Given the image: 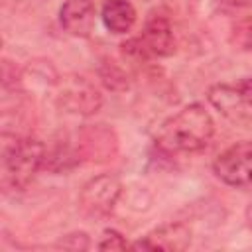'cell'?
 <instances>
[{
	"label": "cell",
	"instance_id": "7a4b0ae2",
	"mask_svg": "<svg viewBox=\"0 0 252 252\" xmlns=\"http://www.w3.org/2000/svg\"><path fill=\"white\" fill-rule=\"evenodd\" d=\"M45 146L35 138L2 134V185L4 189H26L43 167Z\"/></svg>",
	"mask_w": 252,
	"mask_h": 252
},
{
	"label": "cell",
	"instance_id": "5b68a950",
	"mask_svg": "<svg viewBox=\"0 0 252 252\" xmlns=\"http://www.w3.org/2000/svg\"><path fill=\"white\" fill-rule=\"evenodd\" d=\"M122 193V183L112 173H100L89 179L79 193V209L93 219L106 217Z\"/></svg>",
	"mask_w": 252,
	"mask_h": 252
},
{
	"label": "cell",
	"instance_id": "9c48e42d",
	"mask_svg": "<svg viewBox=\"0 0 252 252\" xmlns=\"http://www.w3.org/2000/svg\"><path fill=\"white\" fill-rule=\"evenodd\" d=\"M140 43L150 57H167L175 51V39L171 24L161 14H152L146 20L144 32L140 35Z\"/></svg>",
	"mask_w": 252,
	"mask_h": 252
},
{
	"label": "cell",
	"instance_id": "277c9868",
	"mask_svg": "<svg viewBox=\"0 0 252 252\" xmlns=\"http://www.w3.org/2000/svg\"><path fill=\"white\" fill-rule=\"evenodd\" d=\"M55 98L65 112L77 116H91L102 106L100 91L83 75L59 77L55 85Z\"/></svg>",
	"mask_w": 252,
	"mask_h": 252
},
{
	"label": "cell",
	"instance_id": "5bb4252c",
	"mask_svg": "<svg viewBox=\"0 0 252 252\" xmlns=\"http://www.w3.org/2000/svg\"><path fill=\"white\" fill-rule=\"evenodd\" d=\"M100 77H102V83L112 89V91H122L128 87V77L122 73L120 67H116L112 61L106 63L102 69H100Z\"/></svg>",
	"mask_w": 252,
	"mask_h": 252
},
{
	"label": "cell",
	"instance_id": "ac0fdd59",
	"mask_svg": "<svg viewBox=\"0 0 252 252\" xmlns=\"http://www.w3.org/2000/svg\"><path fill=\"white\" fill-rule=\"evenodd\" d=\"M246 220H248V226L252 228V205L246 209Z\"/></svg>",
	"mask_w": 252,
	"mask_h": 252
},
{
	"label": "cell",
	"instance_id": "52a82bcc",
	"mask_svg": "<svg viewBox=\"0 0 252 252\" xmlns=\"http://www.w3.org/2000/svg\"><path fill=\"white\" fill-rule=\"evenodd\" d=\"M75 148L81 159L102 163L116 156L118 138L114 130L106 124H87L79 130Z\"/></svg>",
	"mask_w": 252,
	"mask_h": 252
},
{
	"label": "cell",
	"instance_id": "2e32d148",
	"mask_svg": "<svg viewBox=\"0 0 252 252\" xmlns=\"http://www.w3.org/2000/svg\"><path fill=\"white\" fill-rule=\"evenodd\" d=\"M57 246L69 248V250H85V248H89V238L85 232H73V234L63 236Z\"/></svg>",
	"mask_w": 252,
	"mask_h": 252
},
{
	"label": "cell",
	"instance_id": "30bf717a",
	"mask_svg": "<svg viewBox=\"0 0 252 252\" xmlns=\"http://www.w3.org/2000/svg\"><path fill=\"white\" fill-rule=\"evenodd\" d=\"M61 28L75 37H89L94 26L93 0H65L59 10Z\"/></svg>",
	"mask_w": 252,
	"mask_h": 252
},
{
	"label": "cell",
	"instance_id": "e0dca14e",
	"mask_svg": "<svg viewBox=\"0 0 252 252\" xmlns=\"http://www.w3.org/2000/svg\"><path fill=\"white\" fill-rule=\"evenodd\" d=\"M222 2H228V4H234V6H250L252 0H222Z\"/></svg>",
	"mask_w": 252,
	"mask_h": 252
},
{
	"label": "cell",
	"instance_id": "9a60e30c",
	"mask_svg": "<svg viewBox=\"0 0 252 252\" xmlns=\"http://www.w3.org/2000/svg\"><path fill=\"white\" fill-rule=\"evenodd\" d=\"M126 248H130V244L116 230H104L102 240L98 242V250H126Z\"/></svg>",
	"mask_w": 252,
	"mask_h": 252
},
{
	"label": "cell",
	"instance_id": "7c38bea8",
	"mask_svg": "<svg viewBox=\"0 0 252 252\" xmlns=\"http://www.w3.org/2000/svg\"><path fill=\"white\" fill-rule=\"evenodd\" d=\"M81 161L79 154H77V148H73L71 144L67 142H57L55 146L51 148H45V161H43V167L49 169V171H67L71 169L73 165H77Z\"/></svg>",
	"mask_w": 252,
	"mask_h": 252
},
{
	"label": "cell",
	"instance_id": "4fadbf2b",
	"mask_svg": "<svg viewBox=\"0 0 252 252\" xmlns=\"http://www.w3.org/2000/svg\"><path fill=\"white\" fill-rule=\"evenodd\" d=\"M230 43L240 51H252V16L240 18L232 24Z\"/></svg>",
	"mask_w": 252,
	"mask_h": 252
},
{
	"label": "cell",
	"instance_id": "3957f363",
	"mask_svg": "<svg viewBox=\"0 0 252 252\" xmlns=\"http://www.w3.org/2000/svg\"><path fill=\"white\" fill-rule=\"evenodd\" d=\"M207 98L228 122L252 130V79L213 85L207 91Z\"/></svg>",
	"mask_w": 252,
	"mask_h": 252
},
{
	"label": "cell",
	"instance_id": "8fae6325",
	"mask_svg": "<svg viewBox=\"0 0 252 252\" xmlns=\"http://www.w3.org/2000/svg\"><path fill=\"white\" fill-rule=\"evenodd\" d=\"M100 18L110 33H126L136 24V10L128 0H106Z\"/></svg>",
	"mask_w": 252,
	"mask_h": 252
},
{
	"label": "cell",
	"instance_id": "ba28073f",
	"mask_svg": "<svg viewBox=\"0 0 252 252\" xmlns=\"http://www.w3.org/2000/svg\"><path fill=\"white\" fill-rule=\"evenodd\" d=\"M191 244V230L183 222H165L152 232H148L142 240L130 244L132 250H167L177 252L185 250Z\"/></svg>",
	"mask_w": 252,
	"mask_h": 252
},
{
	"label": "cell",
	"instance_id": "6da1fadb",
	"mask_svg": "<svg viewBox=\"0 0 252 252\" xmlns=\"http://www.w3.org/2000/svg\"><path fill=\"white\" fill-rule=\"evenodd\" d=\"M215 134V122L209 110L199 104H187L169 116L156 130V146L169 154H193L203 150Z\"/></svg>",
	"mask_w": 252,
	"mask_h": 252
},
{
	"label": "cell",
	"instance_id": "8992f818",
	"mask_svg": "<svg viewBox=\"0 0 252 252\" xmlns=\"http://www.w3.org/2000/svg\"><path fill=\"white\" fill-rule=\"evenodd\" d=\"M215 175L236 189L252 187V142H238L220 152L213 163Z\"/></svg>",
	"mask_w": 252,
	"mask_h": 252
}]
</instances>
